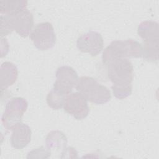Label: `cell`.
<instances>
[{
    "label": "cell",
    "instance_id": "6da1fadb",
    "mask_svg": "<svg viewBox=\"0 0 159 159\" xmlns=\"http://www.w3.org/2000/svg\"><path fill=\"white\" fill-rule=\"evenodd\" d=\"M107 75L112 83L111 86L114 96L124 99L132 93V82L134 78V68L127 58H117L107 64Z\"/></svg>",
    "mask_w": 159,
    "mask_h": 159
},
{
    "label": "cell",
    "instance_id": "7a4b0ae2",
    "mask_svg": "<svg viewBox=\"0 0 159 159\" xmlns=\"http://www.w3.org/2000/svg\"><path fill=\"white\" fill-rule=\"evenodd\" d=\"M158 23L152 20L141 22L137 28L138 35L143 40L142 57L151 62L158 60Z\"/></svg>",
    "mask_w": 159,
    "mask_h": 159
},
{
    "label": "cell",
    "instance_id": "3957f363",
    "mask_svg": "<svg viewBox=\"0 0 159 159\" xmlns=\"http://www.w3.org/2000/svg\"><path fill=\"white\" fill-rule=\"evenodd\" d=\"M143 48L141 43L133 39L112 41L103 51L102 63L107 64L117 58L142 57Z\"/></svg>",
    "mask_w": 159,
    "mask_h": 159
},
{
    "label": "cell",
    "instance_id": "277c9868",
    "mask_svg": "<svg viewBox=\"0 0 159 159\" xmlns=\"http://www.w3.org/2000/svg\"><path fill=\"white\" fill-rule=\"evenodd\" d=\"M34 25L32 14L27 9L12 16L1 15V36L7 35L15 30L22 37H27Z\"/></svg>",
    "mask_w": 159,
    "mask_h": 159
},
{
    "label": "cell",
    "instance_id": "5b68a950",
    "mask_svg": "<svg viewBox=\"0 0 159 159\" xmlns=\"http://www.w3.org/2000/svg\"><path fill=\"white\" fill-rule=\"evenodd\" d=\"M76 89L87 101L96 104L106 103L111 98L109 89L100 84L96 79L89 76L80 78Z\"/></svg>",
    "mask_w": 159,
    "mask_h": 159
},
{
    "label": "cell",
    "instance_id": "8992f818",
    "mask_svg": "<svg viewBox=\"0 0 159 159\" xmlns=\"http://www.w3.org/2000/svg\"><path fill=\"white\" fill-rule=\"evenodd\" d=\"M27 106L26 100L20 97L14 98L9 101L6 104L5 111L1 117L4 127L6 130H11L13 126L20 122Z\"/></svg>",
    "mask_w": 159,
    "mask_h": 159
},
{
    "label": "cell",
    "instance_id": "52a82bcc",
    "mask_svg": "<svg viewBox=\"0 0 159 159\" xmlns=\"http://www.w3.org/2000/svg\"><path fill=\"white\" fill-rule=\"evenodd\" d=\"M35 47L40 50H47L53 47L56 43L54 29L48 22L37 24L30 34Z\"/></svg>",
    "mask_w": 159,
    "mask_h": 159
},
{
    "label": "cell",
    "instance_id": "ba28073f",
    "mask_svg": "<svg viewBox=\"0 0 159 159\" xmlns=\"http://www.w3.org/2000/svg\"><path fill=\"white\" fill-rule=\"evenodd\" d=\"M56 78L53 89L65 95H68L71 92L79 80L76 71L69 66H61L58 68Z\"/></svg>",
    "mask_w": 159,
    "mask_h": 159
},
{
    "label": "cell",
    "instance_id": "9c48e42d",
    "mask_svg": "<svg viewBox=\"0 0 159 159\" xmlns=\"http://www.w3.org/2000/svg\"><path fill=\"white\" fill-rule=\"evenodd\" d=\"M64 111L77 120L86 118L89 114L87 100L78 92L68 94L63 104Z\"/></svg>",
    "mask_w": 159,
    "mask_h": 159
},
{
    "label": "cell",
    "instance_id": "30bf717a",
    "mask_svg": "<svg viewBox=\"0 0 159 159\" xmlns=\"http://www.w3.org/2000/svg\"><path fill=\"white\" fill-rule=\"evenodd\" d=\"M76 45L81 52L88 53L91 56L95 57L102 51L104 40L100 33L90 30L78 37Z\"/></svg>",
    "mask_w": 159,
    "mask_h": 159
},
{
    "label": "cell",
    "instance_id": "8fae6325",
    "mask_svg": "<svg viewBox=\"0 0 159 159\" xmlns=\"http://www.w3.org/2000/svg\"><path fill=\"white\" fill-rule=\"evenodd\" d=\"M11 130V143L12 147L18 150L27 147L31 140L32 135V132L29 125L20 122L13 126Z\"/></svg>",
    "mask_w": 159,
    "mask_h": 159
},
{
    "label": "cell",
    "instance_id": "7c38bea8",
    "mask_svg": "<svg viewBox=\"0 0 159 159\" xmlns=\"http://www.w3.org/2000/svg\"><path fill=\"white\" fill-rule=\"evenodd\" d=\"M17 66L11 62L5 61L1 65V84L2 91L12 85L17 78Z\"/></svg>",
    "mask_w": 159,
    "mask_h": 159
},
{
    "label": "cell",
    "instance_id": "4fadbf2b",
    "mask_svg": "<svg viewBox=\"0 0 159 159\" xmlns=\"http://www.w3.org/2000/svg\"><path fill=\"white\" fill-rule=\"evenodd\" d=\"M27 1L22 0L17 1H1V15H15L26 9Z\"/></svg>",
    "mask_w": 159,
    "mask_h": 159
},
{
    "label": "cell",
    "instance_id": "5bb4252c",
    "mask_svg": "<svg viewBox=\"0 0 159 159\" xmlns=\"http://www.w3.org/2000/svg\"><path fill=\"white\" fill-rule=\"evenodd\" d=\"M67 143V139L65 134L58 130L52 131L46 137V145L48 150L52 148H65Z\"/></svg>",
    "mask_w": 159,
    "mask_h": 159
},
{
    "label": "cell",
    "instance_id": "9a60e30c",
    "mask_svg": "<svg viewBox=\"0 0 159 159\" xmlns=\"http://www.w3.org/2000/svg\"><path fill=\"white\" fill-rule=\"evenodd\" d=\"M66 96L67 95L58 93L52 89L48 93L47 96V104L53 109H60L63 106Z\"/></svg>",
    "mask_w": 159,
    "mask_h": 159
}]
</instances>
